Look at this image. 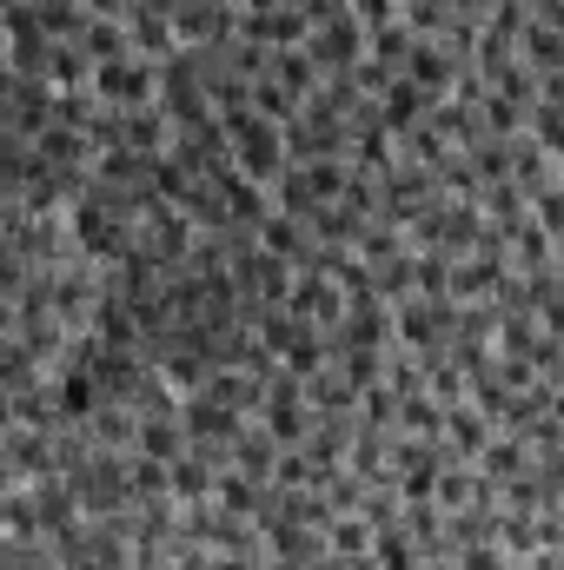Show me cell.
Listing matches in <instances>:
<instances>
[{
	"label": "cell",
	"instance_id": "4",
	"mask_svg": "<svg viewBox=\"0 0 564 570\" xmlns=\"http://www.w3.org/2000/svg\"><path fill=\"white\" fill-rule=\"evenodd\" d=\"M94 94L120 114L134 107H159V60L153 53H120V60H100L94 67Z\"/></svg>",
	"mask_w": 564,
	"mask_h": 570
},
{
	"label": "cell",
	"instance_id": "14",
	"mask_svg": "<svg viewBox=\"0 0 564 570\" xmlns=\"http://www.w3.org/2000/svg\"><path fill=\"white\" fill-rule=\"evenodd\" d=\"M492 431H498V425H492V419H485L471 399L445 412V444H451V458H458V464H478V451L492 444Z\"/></svg>",
	"mask_w": 564,
	"mask_h": 570
},
{
	"label": "cell",
	"instance_id": "1",
	"mask_svg": "<svg viewBox=\"0 0 564 570\" xmlns=\"http://www.w3.org/2000/svg\"><path fill=\"white\" fill-rule=\"evenodd\" d=\"M220 120H226V140H233V166L253 173L260 186H273L285 166H292V153H285V127L280 120H266L260 107H233V114H220Z\"/></svg>",
	"mask_w": 564,
	"mask_h": 570
},
{
	"label": "cell",
	"instance_id": "17",
	"mask_svg": "<svg viewBox=\"0 0 564 570\" xmlns=\"http://www.w3.org/2000/svg\"><path fill=\"white\" fill-rule=\"evenodd\" d=\"M379 114H386V127H392V134H412V127H425V114H431V100H425L419 87H412V80L399 73V80H392V87L379 94Z\"/></svg>",
	"mask_w": 564,
	"mask_h": 570
},
{
	"label": "cell",
	"instance_id": "21",
	"mask_svg": "<svg viewBox=\"0 0 564 570\" xmlns=\"http://www.w3.org/2000/svg\"><path fill=\"white\" fill-rule=\"evenodd\" d=\"M33 13H40L47 40H80V33H87V20H94V7H87V0H33Z\"/></svg>",
	"mask_w": 564,
	"mask_h": 570
},
{
	"label": "cell",
	"instance_id": "6",
	"mask_svg": "<svg viewBox=\"0 0 564 570\" xmlns=\"http://www.w3.org/2000/svg\"><path fill=\"white\" fill-rule=\"evenodd\" d=\"M312 53H319V67H325V73H359V67L372 60V27L346 7V13H332V20H319Z\"/></svg>",
	"mask_w": 564,
	"mask_h": 570
},
{
	"label": "cell",
	"instance_id": "7",
	"mask_svg": "<svg viewBox=\"0 0 564 570\" xmlns=\"http://www.w3.org/2000/svg\"><path fill=\"white\" fill-rule=\"evenodd\" d=\"M240 0H173V27H179V47H226L240 40Z\"/></svg>",
	"mask_w": 564,
	"mask_h": 570
},
{
	"label": "cell",
	"instance_id": "23",
	"mask_svg": "<svg viewBox=\"0 0 564 570\" xmlns=\"http://www.w3.org/2000/svg\"><path fill=\"white\" fill-rule=\"evenodd\" d=\"M399 431L412 438H445V405L431 392H399Z\"/></svg>",
	"mask_w": 564,
	"mask_h": 570
},
{
	"label": "cell",
	"instance_id": "12",
	"mask_svg": "<svg viewBox=\"0 0 564 570\" xmlns=\"http://www.w3.org/2000/svg\"><path fill=\"white\" fill-rule=\"evenodd\" d=\"M406 80H412L425 100L438 107V100H451V87H458V60H451L438 40H419V47H412V60H406Z\"/></svg>",
	"mask_w": 564,
	"mask_h": 570
},
{
	"label": "cell",
	"instance_id": "25",
	"mask_svg": "<svg viewBox=\"0 0 564 570\" xmlns=\"http://www.w3.org/2000/svg\"><path fill=\"white\" fill-rule=\"evenodd\" d=\"M532 213H538V226H545L552 239H564V179H552V186L532 199Z\"/></svg>",
	"mask_w": 564,
	"mask_h": 570
},
{
	"label": "cell",
	"instance_id": "10",
	"mask_svg": "<svg viewBox=\"0 0 564 570\" xmlns=\"http://www.w3.org/2000/svg\"><path fill=\"white\" fill-rule=\"evenodd\" d=\"M260 246H266V253H280L285 266H299V273L319 259V239H312V226H305V219H292V213H280V206L260 219Z\"/></svg>",
	"mask_w": 564,
	"mask_h": 570
},
{
	"label": "cell",
	"instance_id": "3",
	"mask_svg": "<svg viewBox=\"0 0 564 570\" xmlns=\"http://www.w3.org/2000/svg\"><path fill=\"white\" fill-rule=\"evenodd\" d=\"M260 425L273 431L280 444H305V438H312L319 412H312V392H305L299 372H285V365L266 372V412H260Z\"/></svg>",
	"mask_w": 564,
	"mask_h": 570
},
{
	"label": "cell",
	"instance_id": "26",
	"mask_svg": "<svg viewBox=\"0 0 564 570\" xmlns=\"http://www.w3.org/2000/svg\"><path fill=\"white\" fill-rule=\"evenodd\" d=\"M352 13L366 27H386V20H406V0H352Z\"/></svg>",
	"mask_w": 564,
	"mask_h": 570
},
{
	"label": "cell",
	"instance_id": "22",
	"mask_svg": "<svg viewBox=\"0 0 564 570\" xmlns=\"http://www.w3.org/2000/svg\"><path fill=\"white\" fill-rule=\"evenodd\" d=\"M80 47H87V60L100 67V60H120V53H134V33H127V20H87V33H80Z\"/></svg>",
	"mask_w": 564,
	"mask_h": 570
},
{
	"label": "cell",
	"instance_id": "16",
	"mask_svg": "<svg viewBox=\"0 0 564 570\" xmlns=\"http://www.w3.org/2000/svg\"><path fill=\"white\" fill-rule=\"evenodd\" d=\"M280 438H273V431L260 425V419H253V425L240 431V444H233V464H240V471H246V478H260V484H273V471H280Z\"/></svg>",
	"mask_w": 564,
	"mask_h": 570
},
{
	"label": "cell",
	"instance_id": "19",
	"mask_svg": "<svg viewBox=\"0 0 564 570\" xmlns=\"http://www.w3.org/2000/svg\"><path fill=\"white\" fill-rule=\"evenodd\" d=\"M372 564L379 570H425V544L406 524H386V531L372 538Z\"/></svg>",
	"mask_w": 564,
	"mask_h": 570
},
{
	"label": "cell",
	"instance_id": "15",
	"mask_svg": "<svg viewBox=\"0 0 564 570\" xmlns=\"http://www.w3.org/2000/svg\"><path fill=\"white\" fill-rule=\"evenodd\" d=\"M273 80H280L285 94L305 107V100L325 87V67H319V53H312V47H280V53H273Z\"/></svg>",
	"mask_w": 564,
	"mask_h": 570
},
{
	"label": "cell",
	"instance_id": "5",
	"mask_svg": "<svg viewBox=\"0 0 564 570\" xmlns=\"http://www.w3.org/2000/svg\"><path fill=\"white\" fill-rule=\"evenodd\" d=\"M193 239H200V226H193L179 206H153L140 226H134V253L153 259V266H166V273H179V266H186Z\"/></svg>",
	"mask_w": 564,
	"mask_h": 570
},
{
	"label": "cell",
	"instance_id": "2",
	"mask_svg": "<svg viewBox=\"0 0 564 570\" xmlns=\"http://www.w3.org/2000/svg\"><path fill=\"white\" fill-rule=\"evenodd\" d=\"M285 153H292V166H305V159H352V127H346L332 107L305 100V107L285 120Z\"/></svg>",
	"mask_w": 564,
	"mask_h": 570
},
{
	"label": "cell",
	"instance_id": "9",
	"mask_svg": "<svg viewBox=\"0 0 564 570\" xmlns=\"http://www.w3.org/2000/svg\"><path fill=\"white\" fill-rule=\"evenodd\" d=\"M285 312H299V318H312V325H339L352 305H346V285L332 279V273H319V266H305L299 279H292V298H285Z\"/></svg>",
	"mask_w": 564,
	"mask_h": 570
},
{
	"label": "cell",
	"instance_id": "11",
	"mask_svg": "<svg viewBox=\"0 0 564 570\" xmlns=\"http://www.w3.org/2000/svg\"><path fill=\"white\" fill-rule=\"evenodd\" d=\"M532 464H538V451H532V438H525V431H505V425L492 431V444L478 451V471H485L492 484H512V478H525Z\"/></svg>",
	"mask_w": 564,
	"mask_h": 570
},
{
	"label": "cell",
	"instance_id": "18",
	"mask_svg": "<svg viewBox=\"0 0 564 570\" xmlns=\"http://www.w3.org/2000/svg\"><path fill=\"white\" fill-rule=\"evenodd\" d=\"M213 491H220V464L200 458V451H186V458L173 464V498H179V504H213Z\"/></svg>",
	"mask_w": 564,
	"mask_h": 570
},
{
	"label": "cell",
	"instance_id": "8",
	"mask_svg": "<svg viewBox=\"0 0 564 570\" xmlns=\"http://www.w3.org/2000/svg\"><path fill=\"white\" fill-rule=\"evenodd\" d=\"M179 425H186V438H193V444H240V431L253 425V419H246V412H233L226 399H213V392L200 385V392H186Z\"/></svg>",
	"mask_w": 564,
	"mask_h": 570
},
{
	"label": "cell",
	"instance_id": "24",
	"mask_svg": "<svg viewBox=\"0 0 564 570\" xmlns=\"http://www.w3.org/2000/svg\"><path fill=\"white\" fill-rule=\"evenodd\" d=\"M412 47H419V33H412L406 20H386V27H372V60H379V67H392V73H406V60H412Z\"/></svg>",
	"mask_w": 564,
	"mask_h": 570
},
{
	"label": "cell",
	"instance_id": "20",
	"mask_svg": "<svg viewBox=\"0 0 564 570\" xmlns=\"http://www.w3.org/2000/svg\"><path fill=\"white\" fill-rule=\"evenodd\" d=\"M273 206H280V213H292V219H305V226H312V213H319L325 199L312 193V179H305V166H285L280 179H273Z\"/></svg>",
	"mask_w": 564,
	"mask_h": 570
},
{
	"label": "cell",
	"instance_id": "13",
	"mask_svg": "<svg viewBox=\"0 0 564 570\" xmlns=\"http://www.w3.org/2000/svg\"><path fill=\"white\" fill-rule=\"evenodd\" d=\"M40 80H47L54 94H87V87H94V60H87V47H80V40H54L47 60H40Z\"/></svg>",
	"mask_w": 564,
	"mask_h": 570
}]
</instances>
